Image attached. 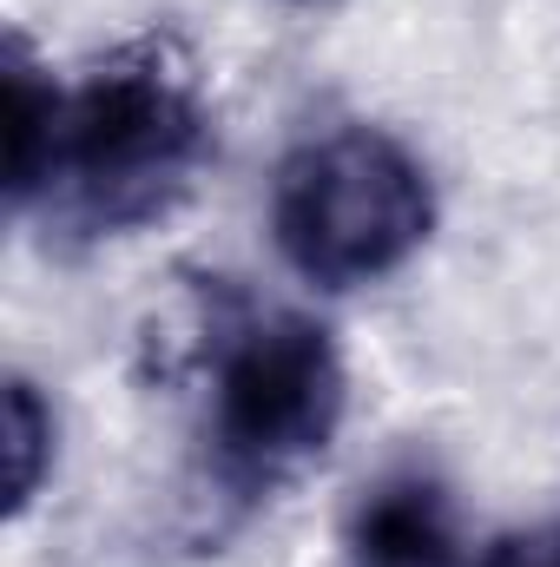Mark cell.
<instances>
[{
	"label": "cell",
	"instance_id": "6da1fadb",
	"mask_svg": "<svg viewBox=\"0 0 560 567\" xmlns=\"http://www.w3.org/2000/svg\"><path fill=\"white\" fill-rule=\"evenodd\" d=\"M211 158L205 66L178 33H139L60 86L53 152L27 212L53 245H113L165 218Z\"/></svg>",
	"mask_w": 560,
	"mask_h": 567
},
{
	"label": "cell",
	"instance_id": "7a4b0ae2",
	"mask_svg": "<svg viewBox=\"0 0 560 567\" xmlns=\"http://www.w3.org/2000/svg\"><path fill=\"white\" fill-rule=\"evenodd\" d=\"M185 363L205 370V488L251 515L303 475L343 429L350 370L330 323L303 310H258L225 278L185 303Z\"/></svg>",
	"mask_w": 560,
	"mask_h": 567
},
{
	"label": "cell",
	"instance_id": "3957f363",
	"mask_svg": "<svg viewBox=\"0 0 560 567\" xmlns=\"http://www.w3.org/2000/svg\"><path fill=\"white\" fill-rule=\"evenodd\" d=\"M435 231V185L409 145L383 126H330L278 158L271 238L278 258L317 290L396 278Z\"/></svg>",
	"mask_w": 560,
	"mask_h": 567
},
{
	"label": "cell",
	"instance_id": "277c9868",
	"mask_svg": "<svg viewBox=\"0 0 560 567\" xmlns=\"http://www.w3.org/2000/svg\"><path fill=\"white\" fill-rule=\"evenodd\" d=\"M343 567H475L462 502L428 455L376 468L343 522Z\"/></svg>",
	"mask_w": 560,
	"mask_h": 567
},
{
	"label": "cell",
	"instance_id": "5b68a950",
	"mask_svg": "<svg viewBox=\"0 0 560 567\" xmlns=\"http://www.w3.org/2000/svg\"><path fill=\"white\" fill-rule=\"evenodd\" d=\"M0 86H7V205L27 212L53 152V120H60V80L33 60V47L20 33H7V60H0Z\"/></svg>",
	"mask_w": 560,
	"mask_h": 567
},
{
	"label": "cell",
	"instance_id": "8992f818",
	"mask_svg": "<svg viewBox=\"0 0 560 567\" xmlns=\"http://www.w3.org/2000/svg\"><path fill=\"white\" fill-rule=\"evenodd\" d=\"M0 435H7V515L20 522V515L33 508V495L46 488V475H53V442H60L53 403L40 396V383H27V377H7Z\"/></svg>",
	"mask_w": 560,
	"mask_h": 567
},
{
	"label": "cell",
	"instance_id": "52a82bcc",
	"mask_svg": "<svg viewBox=\"0 0 560 567\" xmlns=\"http://www.w3.org/2000/svg\"><path fill=\"white\" fill-rule=\"evenodd\" d=\"M481 567H560V515L535 522L528 535H508Z\"/></svg>",
	"mask_w": 560,
	"mask_h": 567
},
{
	"label": "cell",
	"instance_id": "ba28073f",
	"mask_svg": "<svg viewBox=\"0 0 560 567\" xmlns=\"http://www.w3.org/2000/svg\"><path fill=\"white\" fill-rule=\"evenodd\" d=\"M283 7H323V0H283Z\"/></svg>",
	"mask_w": 560,
	"mask_h": 567
}]
</instances>
